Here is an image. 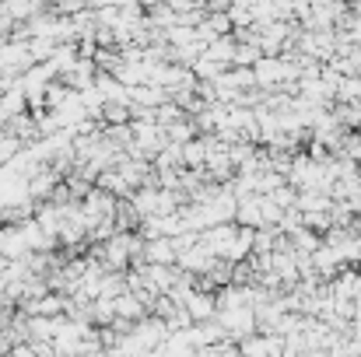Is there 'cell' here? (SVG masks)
I'll use <instances>...</instances> for the list:
<instances>
[{
    "instance_id": "obj_5",
    "label": "cell",
    "mask_w": 361,
    "mask_h": 357,
    "mask_svg": "<svg viewBox=\"0 0 361 357\" xmlns=\"http://www.w3.org/2000/svg\"><path fill=\"white\" fill-rule=\"evenodd\" d=\"M337 99L341 102H358L361 106V77H341V84H337Z\"/></svg>"
},
{
    "instance_id": "obj_6",
    "label": "cell",
    "mask_w": 361,
    "mask_h": 357,
    "mask_svg": "<svg viewBox=\"0 0 361 357\" xmlns=\"http://www.w3.org/2000/svg\"><path fill=\"white\" fill-rule=\"evenodd\" d=\"M147 252H151V259H161V263H169V259L176 256V245H172L169 238H158V242H151V245H147Z\"/></svg>"
},
{
    "instance_id": "obj_3",
    "label": "cell",
    "mask_w": 361,
    "mask_h": 357,
    "mask_svg": "<svg viewBox=\"0 0 361 357\" xmlns=\"http://www.w3.org/2000/svg\"><path fill=\"white\" fill-rule=\"evenodd\" d=\"M193 137H197V126H193V123H186V119H179V123L165 126V140H169V144H190Z\"/></svg>"
},
{
    "instance_id": "obj_4",
    "label": "cell",
    "mask_w": 361,
    "mask_h": 357,
    "mask_svg": "<svg viewBox=\"0 0 361 357\" xmlns=\"http://www.w3.org/2000/svg\"><path fill=\"white\" fill-rule=\"evenodd\" d=\"M259 56H263V53H259L256 42H239V46H235V56H232V67H252Z\"/></svg>"
},
{
    "instance_id": "obj_1",
    "label": "cell",
    "mask_w": 361,
    "mask_h": 357,
    "mask_svg": "<svg viewBox=\"0 0 361 357\" xmlns=\"http://www.w3.org/2000/svg\"><path fill=\"white\" fill-rule=\"evenodd\" d=\"M252 77H256V88H263V92L284 84V60L281 56H259L252 63Z\"/></svg>"
},
{
    "instance_id": "obj_2",
    "label": "cell",
    "mask_w": 361,
    "mask_h": 357,
    "mask_svg": "<svg viewBox=\"0 0 361 357\" xmlns=\"http://www.w3.org/2000/svg\"><path fill=\"white\" fill-rule=\"evenodd\" d=\"M204 56H207V60H214V63L232 67V56H235V39H232V35H221V39L207 42V46H204Z\"/></svg>"
},
{
    "instance_id": "obj_7",
    "label": "cell",
    "mask_w": 361,
    "mask_h": 357,
    "mask_svg": "<svg viewBox=\"0 0 361 357\" xmlns=\"http://www.w3.org/2000/svg\"><path fill=\"white\" fill-rule=\"evenodd\" d=\"M291 235H295V249H298V245H302V249H316V242H312V235H309L305 228H295Z\"/></svg>"
},
{
    "instance_id": "obj_8",
    "label": "cell",
    "mask_w": 361,
    "mask_h": 357,
    "mask_svg": "<svg viewBox=\"0 0 361 357\" xmlns=\"http://www.w3.org/2000/svg\"><path fill=\"white\" fill-rule=\"evenodd\" d=\"M140 7H154V4H161V0H137Z\"/></svg>"
}]
</instances>
